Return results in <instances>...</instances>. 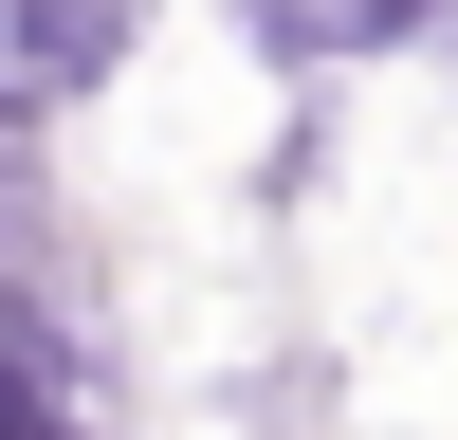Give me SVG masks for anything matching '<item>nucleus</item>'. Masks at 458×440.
<instances>
[{"instance_id":"1","label":"nucleus","mask_w":458,"mask_h":440,"mask_svg":"<svg viewBox=\"0 0 458 440\" xmlns=\"http://www.w3.org/2000/svg\"><path fill=\"white\" fill-rule=\"evenodd\" d=\"M129 37H147V0H0V110H37V92H92Z\"/></svg>"},{"instance_id":"2","label":"nucleus","mask_w":458,"mask_h":440,"mask_svg":"<svg viewBox=\"0 0 458 440\" xmlns=\"http://www.w3.org/2000/svg\"><path fill=\"white\" fill-rule=\"evenodd\" d=\"M239 19L276 37V55H386V37H422L403 0H239Z\"/></svg>"},{"instance_id":"3","label":"nucleus","mask_w":458,"mask_h":440,"mask_svg":"<svg viewBox=\"0 0 458 440\" xmlns=\"http://www.w3.org/2000/svg\"><path fill=\"white\" fill-rule=\"evenodd\" d=\"M37 220H55V183H37V129L0 110V275H37Z\"/></svg>"},{"instance_id":"4","label":"nucleus","mask_w":458,"mask_h":440,"mask_svg":"<svg viewBox=\"0 0 458 440\" xmlns=\"http://www.w3.org/2000/svg\"><path fill=\"white\" fill-rule=\"evenodd\" d=\"M0 440H92V403H55V385H0Z\"/></svg>"},{"instance_id":"5","label":"nucleus","mask_w":458,"mask_h":440,"mask_svg":"<svg viewBox=\"0 0 458 440\" xmlns=\"http://www.w3.org/2000/svg\"><path fill=\"white\" fill-rule=\"evenodd\" d=\"M403 19H440V0H403Z\"/></svg>"}]
</instances>
